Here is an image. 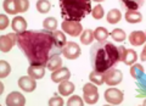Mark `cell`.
I'll return each mask as SVG.
<instances>
[{"instance_id": "4dcf8cb0", "label": "cell", "mask_w": 146, "mask_h": 106, "mask_svg": "<svg viewBox=\"0 0 146 106\" xmlns=\"http://www.w3.org/2000/svg\"><path fill=\"white\" fill-rule=\"evenodd\" d=\"M110 35H111L112 39L116 40V41H123V40L127 38L125 32L123 31L122 28H115V29L111 32V33H110Z\"/></svg>"}, {"instance_id": "836d02e7", "label": "cell", "mask_w": 146, "mask_h": 106, "mask_svg": "<svg viewBox=\"0 0 146 106\" xmlns=\"http://www.w3.org/2000/svg\"><path fill=\"white\" fill-rule=\"evenodd\" d=\"M104 15H105L104 7L100 5V4H98V5L91 10V16L94 17V20H101V18L104 17Z\"/></svg>"}, {"instance_id": "30bf717a", "label": "cell", "mask_w": 146, "mask_h": 106, "mask_svg": "<svg viewBox=\"0 0 146 106\" xmlns=\"http://www.w3.org/2000/svg\"><path fill=\"white\" fill-rule=\"evenodd\" d=\"M18 87L23 91H26V93H32L36 88V82L29 75L23 76V77H20V79H18Z\"/></svg>"}, {"instance_id": "d4e9b609", "label": "cell", "mask_w": 146, "mask_h": 106, "mask_svg": "<svg viewBox=\"0 0 146 106\" xmlns=\"http://www.w3.org/2000/svg\"><path fill=\"white\" fill-rule=\"evenodd\" d=\"M89 79L91 81V83H94V84H96V85H101L105 83V76H104V73L101 72H98V71H93L89 75Z\"/></svg>"}, {"instance_id": "603a6c76", "label": "cell", "mask_w": 146, "mask_h": 106, "mask_svg": "<svg viewBox=\"0 0 146 106\" xmlns=\"http://www.w3.org/2000/svg\"><path fill=\"white\" fill-rule=\"evenodd\" d=\"M122 20V13L119 10H117V9H113V10H111L107 16H106V21L108 22V23L111 25H115V23H118Z\"/></svg>"}, {"instance_id": "8d00e7d4", "label": "cell", "mask_w": 146, "mask_h": 106, "mask_svg": "<svg viewBox=\"0 0 146 106\" xmlns=\"http://www.w3.org/2000/svg\"><path fill=\"white\" fill-rule=\"evenodd\" d=\"M9 26V18L6 15H0V31H4Z\"/></svg>"}, {"instance_id": "484cf974", "label": "cell", "mask_w": 146, "mask_h": 106, "mask_svg": "<svg viewBox=\"0 0 146 106\" xmlns=\"http://www.w3.org/2000/svg\"><path fill=\"white\" fill-rule=\"evenodd\" d=\"M130 75H131V77H133V78H135V81L139 79L141 76L145 75L143 65H140V63H133L131 67H130Z\"/></svg>"}, {"instance_id": "9a60e30c", "label": "cell", "mask_w": 146, "mask_h": 106, "mask_svg": "<svg viewBox=\"0 0 146 106\" xmlns=\"http://www.w3.org/2000/svg\"><path fill=\"white\" fill-rule=\"evenodd\" d=\"M74 84L72 82H70V79L62 81L60 84H58V93L62 96H68L71 95L73 91H74Z\"/></svg>"}, {"instance_id": "5b68a950", "label": "cell", "mask_w": 146, "mask_h": 106, "mask_svg": "<svg viewBox=\"0 0 146 106\" xmlns=\"http://www.w3.org/2000/svg\"><path fill=\"white\" fill-rule=\"evenodd\" d=\"M61 28L65 33H67L71 37H78L83 32V27H82L80 22H77V21L63 20V22L61 23Z\"/></svg>"}, {"instance_id": "d6a6232c", "label": "cell", "mask_w": 146, "mask_h": 106, "mask_svg": "<svg viewBox=\"0 0 146 106\" xmlns=\"http://www.w3.org/2000/svg\"><path fill=\"white\" fill-rule=\"evenodd\" d=\"M17 12H26L29 9V0H15Z\"/></svg>"}, {"instance_id": "7c38bea8", "label": "cell", "mask_w": 146, "mask_h": 106, "mask_svg": "<svg viewBox=\"0 0 146 106\" xmlns=\"http://www.w3.org/2000/svg\"><path fill=\"white\" fill-rule=\"evenodd\" d=\"M129 43L134 47H140L146 43V33L143 31H134L129 34Z\"/></svg>"}, {"instance_id": "9c48e42d", "label": "cell", "mask_w": 146, "mask_h": 106, "mask_svg": "<svg viewBox=\"0 0 146 106\" xmlns=\"http://www.w3.org/2000/svg\"><path fill=\"white\" fill-rule=\"evenodd\" d=\"M17 44V33H9L0 37V50L3 53H9Z\"/></svg>"}, {"instance_id": "8fae6325", "label": "cell", "mask_w": 146, "mask_h": 106, "mask_svg": "<svg viewBox=\"0 0 146 106\" xmlns=\"http://www.w3.org/2000/svg\"><path fill=\"white\" fill-rule=\"evenodd\" d=\"M26 104V99L18 91H12L6 96V105L9 106H23Z\"/></svg>"}, {"instance_id": "8992f818", "label": "cell", "mask_w": 146, "mask_h": 106, "mask_svg": "<svg viewBox=\"0 0 146 106\" xmlns=\"http://www.w3.org/2000/svg\"><path fill=\"white\" fill-rule=\"evenodd\" d=\"M82 49L74 41H68L62 48V55L68 60H76L80 56Z\"/></svg>"}, {"instance_id": "44dd1931", "label": "cell", "mask_w": 146, "mask_h": 106, "mask_svg": "<svg viewBox=\"0 0 146 106\" xmlns=\"http://www.w3.org/2000/svg\"><path fill=\"white\" fill-rule=\"evenodd\" d=\"M136 59H138V54H136L135 50L127 49V53L124 55V59L122 60V62H124L125 65H128V66H131L133 63L136 62Z\"/></svg>"}, {"instance_id": "e575fe53", "label": "cell", "mask_w": 146, "mask_h": 106, "mask_svg": "<svg viewBox=\"0 0 146 106\" xmlns=\"http://www.w3.org/2000/svg\"><path fill=\"white\" fill-rule=\"evenodd\" d=\"M84 103H85V101L82 100V98H80L79 95H72L71 98L68 99L67 105H70V106H74V105H77V106H83Z\"/></svg>"}, {"instance_id": "7a4b0ae2", "label": "cell", "mask_w": 146, "mask_h": 106, "mask_svg": "<svg viewBox=\"0 0 146 106\" xmlns=\"http://www.w3.org/2000/svg\"><path fill=\"white\" fill-rule=\"evenodd\" d=\"M121 61L119 50L111 41H98L90 49V62L95 71L105 73Z\"/></svg>"}, {"instance_id": "6da1fadb", "label": "cell", "mask_w": 146, "mask_h": 106, "mask_svg": "<svg viewBox=\"0 0 146 106\" xmlns=\"http://www.w3.org/2000/svg\"><path fill=\"white\" fill-rule=\"evenodd\" d=\"M17 47L27 57L29 65L45 67L52 56L62 54V49L55 43L52 32L48 29L17 33Z\"/></svg>"}, {"instance_id": "ac0fdd59", "label": "cell", "mask_w": 146, "mask_h": 106, "mask_svg": "<svg viewBox=\"0 0 146 106\" xmlns=\"http://www.w3.org/2000/svg\"><path fill=\"white\" fill-rule=\"evenodd\" d=\"M124 18L128 23H140L143 21V15L138 10H131V11H125Z\"/></svg>"}, {"instance_id": "f1b7e54d", "label": "cell", "mask_w": 146, "mask_h": 106, "mask_svg": "<svg viewBox=\"0 0 146 106\" xmlns=\"http://www.w3.org/2000/svg\"><path fill=\"white\" fill-rule=\"evenodd\" d=\"M51 9V3L49 0H38L36 1V10L40 13H46Z\"/></svg>"}, {"instance_id": "e0dca14e", "label": "cell", "mask_w": 146, "mask_h": 106, "mask_svg": "<svg viewBox=\"0 0 146 106\" xmlns=\"http://www.w3.org/2000/svg\"><path fill=\"white\" fill-rule=\"evenodd\" d=\"M27 71H28V75L31 77H33L34 79H42L45 75V68L44 66H40V65H29Z\"/></svg>"}, {"instance_id": "d6986e66", "label": "cell", "mask_w": 146, "mask_h": 106, "mask_svg": "<svg viewBox=\"0 0 146 106\" xmlns=\"http://www.w3.org/2000/svg\"><path fill=\"white\" fill-rule=\"evenodd\" d=\"M136 96L146 98V75H143L139 79H136Z\"/></svg>"}, {"instance_id": "4316f807", "label": "cell", "mask_w": 146, "mask_h": 106, "mask_svg": "<svg viewBox=\"0 0 146 106\" xmlns=\"http://www.w3.org/2000/svg\"><path fill=\"white\" fill-rule=\"evenodd\" d=\"M94 39H95L94 38V32L91 31V29H84L83 32H82V34H80V41H82V44L88 45Z\"/></svg>"}, {"instance_id": "cb8c5ba5", "label": "cell", "mask_w": 146, "mask_h": 106, "mask_svg": "<svg viewBox=\"0 0 146 106\" xmlns=\"http://www.w3.org/2000/svg\"><path fill=\"white\" fill-rule=\"evenodd\" d=\"M108 35H110V33L105 27H98V28L94 31V38L98 41H105L108 38Z\"/></svg>"}, {"instance_id": "4fadbf2b", "label": "cell", "mask_w": 146, "mask_h": 106, "mask_svg": "<svg viewBox=\"0 0 146 106\" xmlns=\"http://www.w3.org/2000/svg\"><path fill=\"white\" fill-rule=\"evenodd\" d=\"M71 77V72L67 67H61L58 70L54 71L52 75H51V79L55 83H61L62 81H66V79H70Z\"/></svg>"}, {"instance_id": "83f0119b", "label": "cell", "mask_w": 146, "mask_h": 106, "mask_svg": "<svg viewBox=\"0 0 146 106\" xmlns=\"http://www.w3.org/2000/svg\"><path fill=\"white\" fill-rule=\"evenodd\" d=\"M3 7H4V10H5L7 13H10V15H16V13H18L17 9H16L15 0H4Z\"/></svg>"}, {"instance_id": "74e56055", "label": "cell", "mask_w": 146, "mask_h": 106, "mask_svg": "<svg viewBox=\"0 0 146 106\" xmlns=\"http://www.w3.org/2000/svg\"><path fill=\"white\" fill-rule=\"evenodd\" d=\"M140 60L141 61H146V45L144 47L143 51H141V54H140Z\"/></svg>"}, {"instance_id": "1f68e13d", "label": "cell", "mask_w": 146, "mask_h": 106, "mask_svg": "<svg viewBox=\"0 0 146 106\" xmlns=\"http://www.w3.org/2000/svg\"><path fill=\"white\" fill-rule=\"evenodd\" d=\"M11 72V66L10 63H7L5 60H1L0 61V78H5L10 75Z\"/></svg>"}, {"instance_id": "d590c367", "label": "cell", "mask_w": 146, "mask_h": 106, "mask_svg": "<svg viewBox=\"0 0 146 106\" xmlns=\"http://www.w3.org/2000/svg\"><path fill=\"white\" fill-rule=\"evenodd\" d=\"M48 104L50 106H62L65 103H63V99L61 98V96H58L57 94H55V95H52V98H50Z\"/></svg>"}, {"instance_id": "277c9868", "label": "cell", "mask_w": 146, "mask_h": 106, "mask_svg": "<svg viewBox=\"0 0 146 106\" xmlns=\"http://www.w3.org/2000/svg\"><path fill=\"white\" fill-rule=\"evenodd\" d=\"M83 98L88 105H94L99 100V90L96 84L94 83H86L83 87Z\"/></svg>"}, {"instance_id": "3957f363", "label": "cell", "mask_w": 146, "mask_h": 106, "mask_svg": "<svg viewBox=\"0 0 146 106\" xmlns=\"http://www.w3.org/2000/svg\"><path fill=\"white\" fill-rule=\"evenodd\" d=\"M58 6L63 20L77 22L84 20L93 10L91 0H58Z\"/></svg>"}, {"instance_id": "52a82bcc", "label": "cell", "mask_w": 146, "mask_h": 106, "mask_svg": "<svg viewBox=\"0 0 146 106\" xmlns=\"http://www.w3.org/2000/svg\"><path fill=\"white\" fill-rule=\"evenodd\" d=\"M123 98H124L123 91L117 89V88H108L106 91H105V100H106V103L111 104V105L122 104Z\"/></svg>"}, {"instance_id": "5bb4252c", "label": "cell", "mask_w": 146, "mask_h": 106, "mask_svg": "<svg viewBox=\"0 0 146 106\" xmlns=\"http://www.w3.org/2000/svg\"><path fill=\"white\" fill-rule=\"evenodd\" d=\"M145 0H121V5L125 11L139 10L144 5Z\"/></svg>"}, {"instance_id": "ba28073f", "label": "cell", "mask_w": 146, "mask_h": 106, "mask_svg": "<svg viewBox=\"0 0 146 106\" xmlns=\"http://www.w3.org/2000/svg\"><path fill=\"white\" fill-rule=\"evenodd\" d=\"M104 76H105V83H107V85H110V87L119 84L123 79V73L115 67L106 71L104 73Z\"/></svg>"}, {"instance_id": "60d3db41", "label": "cell", "mask_w": 146, "mask_h": 106, "mask_svg": "<svg viewBox=\"0 0 146 106\" xmlns=\"http://www.w3.org/2000/svg\"><path fill=\"white\" fill-rule=\"evenodd\" d=\"M143 104H144V105H146V99L144 100V103H143Z\"/></svg>"}, {"instance_id": "ffe728a7", "label": "cell", "mask_w": 146, "mask_h": 106, "mask_svg": "<svg viewBox=\"0 0 146 106\" xmlns=\"http://www.w3.org/2000/svg\"><path fill=\"white\" fill-rule=\"evenodd\" d=\"M52 37L55 39V43L60 49H62L65 47V44L67 43L66 40V35H65V32L63 31H54L52 32Z\"/></svg>"}, {"instance_id": "ab89813d", "label": "cell", "mask_w": 146, "mask_h": 106, "mask_svg": "<svg viewBox=\"0 0 146 106\" xmlns=\"http://www.w3.org/2000/svg\"><path fill=\"white\" fill-rule=\"evenodd\" d=\"M93 1H96V3L99 4V3H102V1H105V0H93Z\"/></svg>"}, {"instance_id": "f35d334b", "label": "cell", "mask_w": 146, "mask_h": 106, "mask_svg": "<svg viewBox=\"0 0 146 106\" xmlns=\"http://www.w3.org/2000/svg\"><path fill=\"white\" fill-rule=\"evenodd\" d=\"M3 91H4V84L0 83V94H3Z\"/></svg>"}, {"instance_id": "2e32d148", "label": "cell", "mask_w": 146, "mask_h": 106, "mask_svg": "<svg viewBox=\"0 0 146 106\" xmlns=\"http://www.w3.org/2000/svg\"><path fill=\"white\" fill-rule=\"evenodd\" d=\"M11 27L15 33H22L27 29V22L22 16H16L11 22Z\"/></svg>"}, {"instance_id": "f546056e", "label": "cell", "mask_w": 146, "mask_h": 106, "mask_svg": "<svg viewBox=\"0 0 146 106\" xmlns=\"http://www.w3.org/2000/svg\"><path fill=\"white\" fill-rule=\"evenodd\" d=\"M43 27L44 29H48V31H51L54 32L55 29L57 28V21L55 17H46L43 22Z\"/></svg>"}, {"instance_id": "7402d4cb", "label": "cell", "mask_w": 146, "mask_h": 106, "mask_svg": "<svg viewBox=\"0 0 146 106\" xmlns=\"http://www.w3.org/2000/svg\"><path fill=\"white\" fill-rule=\"evenodd\" d=\"M46 67L52 72L58 70V68H61L62 67V59L60 57V55H55V56H52L51 59H50Z\"/></svg>"}]
</instances>
